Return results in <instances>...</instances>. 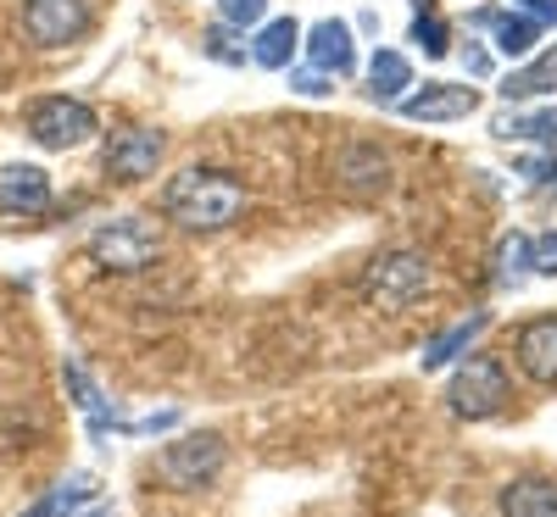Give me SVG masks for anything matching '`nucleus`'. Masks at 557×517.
Returning a JSON list of instances; mask_svg holds the SVG:
<instances>
[{
  "label": "nucleus",
  "mask_w": 557,
  "mask_h": 517,
  "mask_svg": "<svg viewBox=\"0 0 557 517\" xmlns=\"http://www.w3.org/2000/svg\"><path fill=\"white\" fill-rule=\"evenodd\" d=\"M552 89H557V51H546L530 67H513V73L502 78V96L507 101H535V96H552Z\"/></svg>",
  "instance_id": "20"
},
{
  "label": "nucleus",
  "mask_w": 557,
  "mask_h": 517,
  "mask_svg": "<svg viewBox=\"0 0 557 517\" xmlns=\"http://www.w3.org/2000/svg\"><path fill=\"white\" fill-rule=\"evenodd\" d=\"M251 196L235 173L223 167H184L162 190V217L178 223L184 234H223L246 217Z\"/></svg>",
  "instance_id": "1"
},
{
  "label": "nucleus",
  "mask_w": 557,
  "mask_h": 517,
  "mask_svg": "<svg viewBox=\"0 0 557 517\" xmlns=\"http://www.w3.org/2000/svg\"><path fill=\"white\" fill-rule=\"evenodd\" d=\"M407 89H412L407 56L401 51H374V62H368V96H374L380 106H396Z\"/></svg>",
  "instance_id": "15"
},
{
  "label": "nucleus",
  "mask_w": 557,
  "mask_h": 517,
  "mask_svg": "<svg viewBox=\"0 0 557 517\" xmlns=\"http://www.w3.org/2000/svg\"><path fill=\"white\" fill-rule=\"evenodd\" d=\"M412 45H418L424 56H446V51H451V34H446V23H441L435 12H418V17H412Z\"/></svg>",
  "instance_id": "24"
},
{
  "label": "nucleus",
  "mask_w": 557,
  "mask_h": 517,
  "mask_svg": "<svg viewBox=\"0 0 557 517\" xmlns=\"http://www.w3.org/2000/svg\"><path fill=\"white\" fill-rule=\"evenodd\" d=\"M396 112L407 123H457V117L480 112V89H469V84H424L418 96H401Z\"/></svg>",
  "instance_id": "9"
},
{
  "label": "nucleus",
  "mask_w": 557,
  "mask_h": 517,
  "mask_svg": "<svg viewBox=\"0 0 557 517\" xmlns=\"http://www.w3.org/2000/svg\"><path fill=\"white\" fill-rule=\"evenodd\" d=\"M530 245L524 234H507V240L496 245V285H519V278L530 273Z\"/></svg>",
  "instance_id": "23"
},
{
  "label": "nucleus",
  "mask_w": 557,
  "mask_h": 517,
  "mask_svg": "<svg viewBox=\"0 0 557 517\" xmlns=\"http://www.w3.org/2000/svg\"><path fill=\"white\" fill-rule=\"evenodd\" d=\"M0 212L7 217H45L51 212V173L34 162L0 167Z\"/></svg>",
  "instance_id": "10"
},
{
  "label": "nucleus",
  "mask_w": 557,
  "mask_h": 517,
  "mask_svg": "<svg viewBox=\"0 0 557 517\" xmlns=\"http://www.w3.org/2000/svg\"><path fill=\"white\" fill-rule=\"evenodd\" d=\"M89 501H96V479H89V474H73V479H62L57 490H45L23 517H78Z\"/></svg>",
  "instance_id": "17"
},
{
  "label": "nucleus",
  "mask_w": 557,
  "mask_h": 517,
  "mask_svg": "<svg viewBox=\"0 0 557 517\" xmlns=\"http://www.w3.org/2000/svg\"><path fill=\"white\" fill-rule=\"evenodd\" d=\"M485 328H491V312H474V317L451 323L446 335H441V340H430V345H424V356H418V362H424V373H441V367H451L462 351H469V345L485 335Z\"/></svg>",
  "instance_id": "13"
},
{
  "label": "nucleus",
  "mask_w": 557,
  "mask_h": 517,
  "mask_svg": "<svg viewBox=\"0 0 557 517\" xmlns=\"http://www.w3.org/2000/svg\"><path fill=\"white\" fill-rule=\"evenodd\" d=\"M496 134L502 139H535V146L557 151V106H546L535 117H496Z\"/></svg>",
  "instance_id": "22"
},
{
  "label": "nucleus",
  "mask_w": 557,
  "mask_h": 517,
  "mask_svg": "<svg viewBox=\"0 0 557 517\" xmlns=\"http://www.w3.org/2000/svg\"><path fill=\"white\" fill-rule=\"evenodd\" d=\"M341 178H346V190L374 196V190H385V184H391V162L380 156V146H351L341 156Z\"/></svg>",
  "instance_id": "16"
},
{
  "label": "nucleus",
  "mask_w": 557,
  "mask_h": 517,
  "mask_svg": "<svg viewBox=\"0 0 557 517\" xmlns=\"http://www.w3.org/2000/svg\"><path fill=\"white\" fill-rule=\"evenodd\" d=\"M502 517H557V484L552 479H513L496 501Z\"/></svg>",
  "instance_id": "14"
},
{
  "label": "nucleus",
  "mask_w": 557,
  "mask_h": 517,
  "mask_svg": "<svg viewBox=\"0 0 557 517\" xmlns=\"http://www.w3.org/2000/svg\"><path fill=\"white\" fill-rule=\"evenodd\" d=\"M530 273L557 278V234H546V240H535V245H530Z\"/></svg>",
  "instance_id": "26"
},
{
  "label": "nucleus",
  "mask_w": 557,
  "mask_h": 517,
  "mask_svg": "<svg viewBox=\"0 0 557 517\" xmlns=\"http://www.w3.org/2000/svg\"><path fill=\"white\" fill-rule=\"evenodd\" d=\"M496 28V51L502 56H530L535 51V39H541V23L530 12H507V17H491Z\"/></svg>",
  "instance_id": "21"
},
{
  "label": "nucleus",
  "mask_w": 557,
  "mask_h": 517,
  "mask_svg": "<svg viewBox=\"0 0 557 517\" xmlns=\"http://www.w3.org/2000/svg\"><path fill=\"white\" fill-rule=\"evenodd\" d=\"M62 379H67V390H73V406L84 412V423H89V434H107V429H117V417L107 412V401H101V390L89 384V373L78 367V362H62Z\"/></svg>",
  "instance_id": "18"
},
{
  "label": "nucleus",
  "mask_w": 557,
  "mask_h": 517,
  "mask_svg": "<svg viewBox=\"0 0 557 517\" xmlns=\"http://www.w3.org/2000/svg\"><path fill=\"white\" fill-rule=\"evenodd\" d=\"M524 12H530L535 23H557V0H524Z\"/></svg>",
  "instance_id": "30"
},
{
  "label": "nucleus",
  "mask_w": 557,
  "mask_h": 517,
  "mask_svg": "<svg viewBox=\"0 0 557 517\" xmlns=\"http://www.w3.org/2000/svg\"><path fill=\"white\" fill-rule=\"evenodd\" d=\"M157 256H162V240L139 217H117L89 234V262L107 273H146Z\"/></svg>",
  "instance_id": "5"
},
{
  "label": "nucleus",
  "mask_w": 557,
  "mask_h": 517,
  "mask_svg": "<svg viewBox=\"0 0 557 517\" xmlns=\"http://www.w3.org/2000/svg\"><path fill=\"white\" fill-rule=\"evenodd\" d=\"M89 134H96V112L73 96H45L28 106V139L45 151H73Z\"/></svg>",
  "instance_id": "6"
},
{
  "label": "nucleus",
  "mask_w": 557,
  "mask_h": 517,
  "mask_svg": "<svg viewBox=\"0 0 557 517\" xmlns=\"http://www.w3.org/2000/svg\"><path fill=\"white\" fill-rule=\"evenodd\" d=\"M296 51H301V28H296V17H273V23H262V34H257V45H251L257 67H290Z\"/></svg>",
  "instance_id": "19"
},
{
  "label": "nucleus",
  "mask_w": 557,
  "mask_h": 517,
  "mask_svg": "<svg viewBox=\"0 0 557 517\" xmlns=\"http://www.w3.org/2000/svg\"><path fill=\"white\" fill-rule=\"evenodd\" d=\"M89 23H96V0H23V34L39 51L84 39Z\"/></svg>",
  "instance_id": "7"
},
{
  "label": "nucleus",
  "mask_w": 557,
  "mask_h": 517,
  "mask_svg": "<svg viewBox=\"0 0 557 517\" xmlns=\"http://www.w3.org/2000/svg\"><path fill=\"white\" fill-rule=\"evenodd\" d=\"M207 56H218V62H246V51H235L223 28H218V34H207Z\"/></svg>",
  "instance_id": "27"
},
{
  "label": "nucleus",
  "mask_w": 557,
  "mask_h": 517,
  "mask_svg": "<svg viewBox=\"0 0 557 517\" xmlns=\"http://www.w3.org/2000/svg\"><path fill=\"white\" fill-rule=\"evenodd\" d=\"M524 173H530L535 184H546V178H557V162H552V156H541V162H524Z\"/></svg>",
  "instance_id": "31"
},
{
  "label": "nucleus",
  "mask_w": 557,
  "mask_h": 517,
  "mask_svg": "<svg viewBox=\"0 0 557 517\" xmlns=\"http://www.w3.org/2000/svg\"><path fill=\"white\" fill-rule=\"evenodd\" d=\"M462 62H469V73H474V78H485V73H491V56H485V51H469Z\"/></svg>",
  "instance_id": "32"
},
{
  "label": "nucleus",
  "mask_w": 557,
  "mask_h": 517,
  "mask_svg": "<svg viewBox=\"0 0 557 517\" xmlns=\"http://www.w3.org/2000/svg\"><path fill=\"white\" fill-rule=\"evenodd\" d=\"M307 56H312V67L318 73H351L357 67V51H351V28L341 23V17H323V23H312V34H307Z\"/></svg>",
  "instance_id": "12"
},
{
  "label": "nucleus",
  "mask_w": 557,
  "mask_h": 517,
  "mask_svg": "<svg viewBox=\"0 0 557 517\" xmlns=\"http://www.w3.org/2000/svg\"><path fill=\"white\" fill-rule=\"evenodd\" d=\"M513 362L524 379L535 384H557V312L546 317H530L519 335H513Z\"/></svg>",
  "instance_id": "11"
},
{
  "label": "nucleus",
  "mask_w": 557,
  "mask_h": 517,
  "mask_svg": "<svg viewBox=\"0 0 557 517\" xmlns=\"http://www.w3.org/2000/svg\"><path fill=\"white\" fill-rule=\"evenodd\" d=\"M218 12H223L228 28H251V23L268 17V0H218Z\"/></svg>",
  "instance_id": "25"
},
{
  "label": "nucleus",
  "mask_w": 557,
  "mask_h": 517,
  "mask_svg": "<svg viewBox=\"0 0 557 517\" xmlns=\"http://www.w3.org/2000/svg\"><path fill=\"white\" fill-rule=\"evenodd\" d=\"M223 462H228V445L218 434H184L173 445H162L157 456V479L168 490H207L218 474H223Z\"/></svg>",
  "instance_id": "4"
},
{
  "label": "nucleus",
  "mask_w": 557,
  "mask_h": 517,
  "mask_svg": "<svg viewBox=\"0 0 557 517\" xmlns=\"http://www.w3.org/2000/svg\"><path fill=\"white\" fill-rule=\"evenodd\" d=\"M162 151H168V139L157 128H123V134L107 139V173L117 184H139V178L157 173Z\"/></svg>",
  "instance_id": "8"
},
{
  "label": "nucleus",
  "mask_w": 557,
  "mask_h": 517,
  "mask_svg": "<svg viewBox=\"0 0 557 517\" xmlns=\"http://www.w3.org/2000/svg\"><path fill=\"white\" fill-rule=\"evenodd\" d=\"M173 423H178V412H157V417L128 423V434H162V429H173Z\"/></svg>",
  "instance_id": "28"
},
{
  "label": "nucleus",
  "mask_w": 557,
  "mask_h": 517,
  "mask_svg": "<svg viewBox=\"0 0 557 517\" xmlns=\"http://www.w3.org/2000/svg\"><path fill=\"white\" fill-rule=\"evenodd\" d=\"M507 367L496 356H469L457 373H451V384H446V401L457 417H469V423H485L507 406Z\"/></svg>",
  "instance_id": "3"
},
{
  "label": "nucleus",
  "mask_w": 557,
  "mask_h": 517,
  "mask_svg": "<svg viewBox=\"0 0 557 517\" xmlns=\"http://www.w3.org/2000/svg\"><path fill=\"white\" fill-rule=\"evenodd\" d=\"M357 290H362L368 306H380V312H407L418 295L430 290V256L424 251H380L374 262L362 267Z\"/></svg>",
  "instance_id": "2"
},
{
  "label": "nucleus",
  "mask_w": 557,
  "mask_h": 517,
  "mask_svg": "<svg viewBox=\"0 0 557 517\" xmlns=\"http://www.w3.org/2000/svg\"><path fill=\"white\" fill-rule=\"evenodd\" d=\"M89 517H112V512H107V506H96V512H89Z\"/></svg>",
  "instance_id": "33"
},
{
  "label": "nucleus",
  "mask_w": 557,
  "mask_h": 517,
  "mask_svg": "<svg viewBox=\"0 0 557 517\" xmlns=\"http://www.w3.org/2000/svg\"><path fill=\"white\" fill-rule=\"evenodd\" d=\"M290 89H301V96H330V78H323V73H296Z\"/></svg>",
  "instance_id": "29"
}]
</instances>
